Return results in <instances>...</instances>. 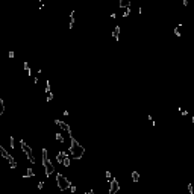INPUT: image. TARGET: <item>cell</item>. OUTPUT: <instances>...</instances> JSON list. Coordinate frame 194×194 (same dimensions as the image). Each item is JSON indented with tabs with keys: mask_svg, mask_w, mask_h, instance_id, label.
I'll return each instance as SVG.
<instances>
[{
	"mask_svg": "<svg viewBox=\"0 0 194 194\" xmlns=\"http://www.w3.org/2000/svg\"><path fill=\"white\" fill-rule=\"evenodd\" d=\"M84 153H85V149L71 136V141H70V155L71 156H70V158H73V159H80V158L84 156Z\"/></svg>",
	"mask_w": 194,
	"mask_h": 194,
	"instance_id": "cell-1",
	"label": "cell"
},
{
	"mask_svg": "<svg viewBox=\"0 0 194 194\" xmlns=\"http://www.w3.org/2000/svg\"><path fill=\"white\" fill-rule=\"evenodd\" d=\"M43 165H44V170H46V175L50 176L55 173V167L52 164V161L48 159V152L44 149L43 150Z\"/></svg>",
	"mask_w": 194,
	"mask_h": 194,
	"instance_id": "cell-2",
	"label": "cell"
},
{
	"mask_svg": "<svg viewBox=\"0 0 194 194\" xmlns=\"http://www.w3.org/2000/svg\"><path fill=\"white\" fill-rule=\"evenodd\" d=\"M56 182H58V186L61 188V191H65V190H68L70 188V182H68V179L65 177L64 175H61V173H58L56 175Z\"/></svg>",
	"mask_w": 194,
	"mask_h": 194,
	"instance_id": "cell-3",
	"label": "cell"
},
{
	"mask_svg": "<svg viewBox=\"0 0 194 194\" xmlns=\"http://www.w3.org/2000/svg\"><path fill=\"white\" fill-rule=\"evenodd\" d=\"M20 144H21L23 152H24V153H26V156H28V159H29L30 162H35V158H33V153H32V149H30L29 146L24 143V140H21V141H20Z\"/></svg>",
	"mask_w": 194,
	"mask_h": 194,
	"instance_id": "cell-4",
	"label": "cell"
},
{
	"mask_svg": "<svg viewBox=\"0 0 194 194\" xmlns=\"http://www.w3.org/2000/svg\"><path fill=\"white\" fill-rule=\"evenodd\" d=\"M118 190H120V185L117 182V179H111V182H109V194H117Z\"/></svg>",
	"mask_w": 194,
	"mask_h": 194,
	"instance_id": "cell-5",
	"label": "cell"
},
{
	"mask_svg": "<svg viewBox=\"0 0 194 194\" xmlns=\"http://www.w3.org/2000/svg\"><path fill=\"white\" fill-rule=\"evenodd\" d=\"M55 123H56V126L58 127H61L62 130H65V132H70V126H68L67 123H64V121H59V120H55Z\"/></svg>",
	"mask_w": 194,
	"mask_h": 194,
	"instance_id": "cell-6",
	"label": "cell"
},
{
	"mask_svg": "<svg viewBox=\"0 0 194 194\" xmlns=\"http://www.w3.org/2000/svg\"><path fill=\"white\" fill-rule=\"evenodd\" d=\"M67 158V153H64V152H59L58 156H56V159H58V162H64V159Z\"/></svg>",
	"mask_w": 194,
	"mask_h": 194,
	"instance_id": "cell-7",
	"label": "cell"
},
{
	"mask_svg": "<svg viewBox=\"0 0 194 194\" xmlns=\"http://www.w3.org/2000/svg\"><path fill=\"white\" fill-rule=\"evenodd\" d=\"M0 155L3 156V158H6V159H8V158H9V153H8V152H6V150H5V149H3V146L0 144Z\"/></svg>",
	"mask_w": 194,
	"mask_h": 194,
	"instance_id": "cell-8",
	"label": "cell"
},
{
	"mask_svg": "<svg viewBox=\"0 0 194 194\" xmlns=\"http://www.w3.org/2000/svg\"><path fill=\"white\" fill-rule=\"evenodd\" d=\"M120 6L125 8V9H127V8L130 6V2H129V0H121V2H120Z\"/></svg>",
	"mask_w": 194,
	"mask_h": 194,
	"instance_id": "cell-9",
	"label": "cell"
},
{
	"mask_svg": "<svg viewBox=\"0 0 194 194\" xmlns=\"http://www.w3.org/2000/svg\"><path fill=\"white\" fill-rule=\"evenodd\" d=\"M33 176V170L32 168H26V171H24V177H32Z\"/></svg>",
	"mask_w": 194,
	"mask_h": 194,
	"instance_id": "cell-10",
	"label": "cell"
},
{
	"mask_svg": "<svg viewBox=\"0 0 194 194\" xmlns=\"http://www.w3.org/2000/svg\"><path fill=\"white\" fill-rule=\"evenodd\" d=\"M3 112H5V102H3V99L0 97V115H3Z\"/></svg>",
	"mask_w": 194,
	"mask_h": 194,
	"instance_id": "cell-11",
	"label": "cell"
},
{
	"mask_svg": "<svg viewBox=\"0 0 194 194\" xmlns=\"http://www.w3.org/2000/svg\"><path fill=\"white\" fill-rule=\"evenodd\" d=\"M114 37H115V39L120 38V28H118V26L114 29Z\"/></svg>",
	"mask_w": 194,
	"mask_h": 194,
	"instance_id": "cell-12",
	"label": "cell"
},
{
	"mask_svg": "<svg viewBox=\"0 0 194 194\" xmlns=\"http://www.w3.org/2000/svg\"><path fill=\"white\" fill-rule=\"evenodd\" d=\"M62 164L65 165V167H70V164H71V158H65V159H64V162H62Z\"/></svg>",
	"mask_w": 194,
	"mask_h": 194,
	"instance_id": "cell-13",
	"label": "cell"
},
{
	"mask_svg": "<svg viewBox=\"0 0 194 194\" xmlns=\"http://www.w3.org/2000/svg\"><path fill=\"white\" fill-rule=\"evenodd\" d=\"M132 179H134L135 182H138V181H140V175H138L136 171H134V173H132Z\"/></svg>",
	"mask_w": 194,
	"mask_h": 194,
	"instance_id": "cell-14",
	"label": "cell"
},
{
	"mask_svg": "<svg viewBox=\"0 0 194 194\" xmlns=\"http://www.w3.org/2000/svg\"><path fill=\"white\" fill-rule=\"evenodd\" d=\"M56 140H58L59 143H64V138H62V135H61V134H56Z\"/></svg>",
	"mask_w": 194,
	"mask_h": 194,
	"instance_id": "cell-15",
	"label": "cell"
},
{
	"mask_svg": "<svg viewBox=\"0 0 194 194\" xmlns=\"http://www.w3.org/2000/svg\"><path fill=\"white\" fill-rule=\"evenodd\" d=\"M105 176H106L108 181H111V179H112V175H111V171H106V173H105Z\"/></svg>",
	"mask_w": 194,
	"mask_h": 194,
	"instance_id": "cell-16",
	"label": "cell"
},
{
	"mask_svg": "<svg viewBox=\"0 0 194 194\" xmlns=\"http://www.w3.org/2000/svg\"><path fill=\"white\" fill-rule=\"evenodd\" d=\"M68 190L71 191V194H73V193H76V186H74V185H70V188H68Z\"/></svg>",
	"mask_w": 194,
	"mask_h": 194,
	"instance_id": "cell-17",
	"label": "cell"
},
{
	"mask_svg": "<svg viewBox=\"0 0 194 194\" xmlns=\"http://www.w3.org/2000/svg\"><path fill=\"white\" fill-rule=\"evenodd\" d=\"M181 30H182V28H181V26H177V28H176V35H181Z\"/></svg>",
	"mask_w": 194,
	"mask_h": 194,
	"instance_id": "cell-18",
	"label": "cell"
},
{
	"mask_svg": "<svg viewBox=\"0 0 194 194\" xmlns=\"http://www.w3.org/2000/svg\"><path fill=\"white\" fill-rule=\"evenodd\" d=\"M129 12H130V11H129V8H127V9H125V11H123V17H127V15H129Z\"/></svg>",
	"mask_w": 194,
	"mask_h": 194,
	"instance_id": "cell-19",
	"label": "cell"
},
{
	"mask_svg": "<svg viewBox=\"0 0 194 194\" xmlns=\"http://www.w3.org/2000/svg\"><path fill=\"white\" fill-rule=\"evenodd\" d=\"M52 99H53V94H52V91H50V93H47V100L50 102Z\"/></svg>",
	"mask_w": 194,
	"mask_h": 194,
	"instance_id": "cell-20",
	"label": "cell"
},
{
	"mask_svg": "<svg viewBox=\"0 0 194 194\" xmlns=\"http://www.w3.org/2000/svg\"><path fill=\"white\" fill-rule=\"evenodd\" d=\"M38 188L39 190H43V188H44V182H38Z\"/></svg>",
	"mask_w": 194,
	"mask_h": 194,
	"instance_id": "cell-21",
	"label": "cell"
},
{
	"mask_svg": "<svg viewBox=\"0 0 194 194\" xmlns=\"http://www.w3.org/2000/svg\"><path fill=\"white\" fill-rule=\"evenodd\" d=\"M87 194H96V193H93V191H89V193H87Z\"/></svg>",
	"mask_w": 194,
	"mask_h": 194,
	"instance_id": "cell-22",
	"label": "cell"
}]
</instances>
